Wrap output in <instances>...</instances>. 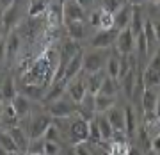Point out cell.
<instances>
[{
    "label": "cell",
    "mask_w": 160,
    "mask_h": 155,
    "mask_svg": "<svg viewBox=\"0 0 160 155\" xmlns=\"http://www.w3.org/2000/svg\"><path fill=\"white\" fill-rule=\"evenodd\" d=\"M110 48H91V50L84 52V71L91 73V71H100V70L107 68V61L110 57Z\"/></svg>",
    "instance_id": "1"
},
{
    "label": "cell",
    "mask_w": 160,
    "mask_h": 155,
    "mask_svg": "<svg viewBox=\"0 0 160 155\" xmlns=\"http://www.w3.org/2000/svg\"><path fill=\"white\" fill-rule=\"evenodd\" d=\"M46 112L53 118H68V116H77L78 114V102H75L69 95H64L59 100L52 102L50 105L45 107Z\"/></svg>",
    "instance_id": "2"
},
{
    "label": "cell",
    "mask_w": 160,
    "mask_h": 155,
    "mask_svg": "<svg viewBox=\"0 0 160 155\" xmlns=\"http://www.w3.org/2000/svg\"><path fill=\"white\" fill-rule=\"evenodd\" d=\"M68 136H69L68 141L71 144L89 141V137H91V121H87L82 116H78V118L71 116V121H69V127H68Z\"/></svg>",
    "instance_id": "3"
},
{
    "label": "cell",
    "mask_w": 160,
    "mask_h": 155,
    "mask_svg": "<svg viewBox=\"0 0 160 155\" xmlns=\"http://www.w3.org/2000/svg\"><path fill=\"white\" fill-rule=\"evenodd\" d=\"M119 36V29L118 27H110V29H100L96 34L91 38L89 45L92 48H110L116 45V39Z\"/></svg>",
    "instance_id": "4"
},
{
    "label": "cell",
    "mask_w": 160,
    "mask_h": 155,
    "mask_svg": "<svg viewBox=\"0 0 160 155\" xmlns=\"http://www.w3.org/2000/svg\"><path fill=\"white\" fill-rule=\"evenodd\" d=\"M53 123V116H50L48 112L46 114H36L30 118L29 121V134L32 139H38V137H45L46 130L50 128V125Z\"/></svg>",
    "instance_id": "5"
},
{
    "label": "cell",
    "mask_w": 160,
    "mask_h": 155,
    "mask_svg": "<svg viewBox=\"0 0 160 155\" xmlns=\"http://www.w3.org/2000/svg\"><path fill=\"white\" fill-rule=\"evenodd\" d=\"M22 38L23 36L18 30H11L9 36L4 39V63L9 61V64L16 61V55L22 50Z\"/></svg>",
    "instance_id": "6"
},
{
    "label": "cell",
    "mask_w": 160,
    "mask_h": 155,
    "mask_svg": "<svg viewBox=\"0 0 160 155\" xmlns=\"http://www.w3.org/2000/svg\"><path fill=\"white\" fill-rule=\"evenodd\" d=\"M135 36L132 32L130 27L119 30V36L116 39V48L121 52V54H133L135 52Z\"/></svg>",
    "instance_id": "7"
},
{
    "label": "cell",
    "mask_w": 160,
    "mask_h": 155,
    "mask_svg": "<svg viewBox=\"0 0 160 155\" xmlns=\"http://www.w3.org/2000/svg\"><path fill=\"white\" fill-rule=\"evenodd\" d=\"M68 93V80H57L52 84V89H48V91L45 93V96L41 98V105L43 107H46V105H50L52 102H55V100H59L61 96H64Z\"/></svg>",
    "instance_id": "8"
},
{
    "label": "cell",
    "mask_w": 160,
    "mask_h": 155,
    "mask_svg": "<svg viewBox=\"0 0 160 155\" xmlns=\"http://www.w3.org/2000/svg\"><path fill=\"white\" fill-rule=\"evenodd\" d=\"M80 71H84V50L82 48L69 59L68 66H66V71H64V80L69 82L71 79L78 77Z\"/></svg>",
    "instance_id": "9"
},
{
    "label": "cell",
    "mask_w": 160,
    "mask_h": 155,
    "mask_svg": "<svg viewBox=\"0 0 160 155\" xmlns=\"http://www.w3.org/2000/svg\"><path fill=\"white\" fill-rule=\"evenodd\" d=\"M62 9H64V23L75 22V20H84V16H86V9L80 6L77 0H64Z\"/></svg>",
    "instance_id": "10"
},
{
    "label": "cell",
    "mask_w": 160,
    "mask_h": 155,
    "mask_svg": "<svg viewBox=\"0 0 160 155\" xmlns=\"http://www.w3.org/2000/svg\"><path fill=\"white\" fill-rule=\"evenodd\" d=\"M68 95L73 98L75 102H82L84 96L87 95V87H86V77H75L68 82Z\"/></svg>",
    "instance_id": "11"
},
{
    "label": "cell",
    "mask_w": 160,
    "mask_h": 155,
    "mask_svg": "<svg viewBox=\"0 0 160 155\" xmlns=\"http://www.w3.org/2000/svg\"><path fill=\"white\" fill-rule=\"evenodd\" d=\"M86 73V71H84ZM107 77V70H100V71H91V73H86V87L87 93H92L96 95L102 89V84Z\"/></svg>",
    "instance_id": "12"
},
{
    "label": "cell",
    "mask_w": 160,
    "mask_h": 155,
    "mask_svg": "<svg viewBox=\"0 0 160 155\" xmlns=\"http://www.w3.org/2000/svg\"><path fill=\"white\" fill-rule=\"evenodd\" d=\"M132 14H133V4H125L121 7L119 11L114 13V27H118L119 30L130 27V22H132Z\"/></svg>",
    "instance_id": "13"
},
{
    "label": "cell",
    "mask_w": 160,
    "mask_h": 155,
    "mask_svg": "<svg viewBox=\"0 0 160 155\" xmlns=\"http://www.w3.org/2000/svg\"><path fill=\"white\" fill-rule=\"evenodd\" d=\"M105 114H107V118H109L110 125L114 127V130H118V132H126L125 109H119L118 105H114V107H110ZM126 136H128V134H126Z\"/></svg>",
    "instance_id": "14"
},
{
    "label": "cell",
    "mask_w": 160,
    "mask_h": 155,
    "mask_svg": "<svg viewBox=\"0 0 160 155\" xmlns=\"http://www.w3.org/2000/svg\"><path fill=\"white\" fill-rule=\"evenodd\" d=\"M9 132H11V136L14 137V141H16L20 152H22V153H27V150H29V146H30V141H32L29 130L25 132L22 127L14 125V127H11V128H9Z\"/></svg>",
    "instance_id": "15"
},
{
    "label": "cell",
    "mask_w": 160,
    "mask_h": 155,
    "mask_svg": "<svg viewBox=\"0 0 160 155\" xmlns=\"http://www.w3.org/2000/svg\"><path fill=\"white\" fill-rule=\"evenodd\" d=\"M158 91L155 87H146V91L142 95V114L144 112H157V100H158Z\"/></svg>",
    "instance_id": "16"
},
{
    "label": "cell",
    "mask_w": 160,
    "mask_h": 155,
    "mask_svg": "<svg viewBox=\"0 0 160 155\" xmlns=\"http://www.w3.org/2000/svg\"><path fill=\"white\" fill-rule=\"evenodd\" d=\"M96 121H98V127H100V132H102V139L103 141H112L116 130H114V127L110 125L107 114H105V112L96 114Z\"/></svg>",
    "instance_id": "17"
},
{
    "label": "cell",
    "mask_w": 160,
    "mask_h": 155,
    "mask_svg": "<svg viewBox=\"0 0 160 155\" xmlns=\"http://www.w3.org/2000/svg\"><path fill=\"white\" fill-rule=\"evenodd\" d=\"M0 148H2V152L4 153H22L20 152V148H18L16 141H14V137L11 136V132H7V130H2V134H0Z\"/></svg>",
    "instance_id": "18"
},
{
    "label": "cell",
    "mask_w": 160,
    "mask_h": 155,
    "mask_svg": "<svg viewBox=\"0 0 160 155\" xmlns=\"http://www.w3.org/2000/svg\"><path fill=\"white\" fill-rule=\"evenodd\" d=\"M144 23H146V20H144V16H142V7L141 6H133V14H132L130 29H132V32H133L135 38L144 30Z\"/></svg>",
    "instance_id": "19"
},
{
    "label": "cell",
    "mask_w": 160,
    "mask_h": 155,
    "mask_svg": "<svg viewBox=\"0 0 160 155\" xmlns=\"http://www.w3.org/2000/svg\"><path fill=\"white\" fill-rule=\"evenodd\" d=\"M94 102H96V112H107L110 107L116 105V98L112 95H105V93H96L94 95Z\"/></svg>",
    "instance_id": "20"
},
{
    "label": "cell",
    "mask_w": 160,
    "mask_h": 155,
    "mask_svg": "<svg viewBox=\"0 0 160 155\" xmlns=\"http://www.w3.org/2000/svg\"><path fill=\"white\" fill-rule=\"evenodd\" d=\"M125 121H126V134L132 139L135 136V130H137V114H135L133 105H125Z\"/></svg>",
    "instance_id": "21"
},
{
    "label": "cell",
    "mask_w": 160,
    "mask_h": 155,
    "mask_svg": "<svg viewBox=\"0 0 160 155\" xmlns=\"http://www.w3.org/2000/svg\"><path fill=\"white\" fill-rule=\"evenodd\" d=\"M12 107H14V111L18 112V116L20 118H23V116H29L30 112V102H29V96H25V95H16V96L11 100Z\"/></svg>",
    "instance_id": "22"
},
{
    "label": "cell",
    "mask_w": 160,
    "mask_h": 155,
    "mask_svg": "<svg viewBox=\"0 0 160 155\" xmlns=\"http://www.w3.org/2000/svg\"><path fill=\"white\" fill-rule=\"evenodd\" d=\"M16 95L18 93H16V87H14V79L11 75H6L4 82H2V102H11Z\"/></svg>",
    "instance_id": "23"
},
{
    "label": "cell",
    "mask_w": 160,
    "mask_h": 155,
    "mask_svg": "<svg viewBox=\"0 0 160 155\" xmlns=\"http://www.w3.org/2000/svg\"><path fill=\"white\" fill-rule=\"evenodd\" d=\"M142 77H144V84H146V87L160 89V70L148 66V68L142 71Z\"/></svg>",
    "instance_id": "24"
},
{
    "label": "cell",
    "mask_w": 160,
    "mask_h": 155,
    "mask_svg": "<svg viewBox=\"0 0 160 155\" xmlns=\"http://www.w3.org/2000/svg\"><path fill=\"white\" fill-rule=\"evenodd\" d=\"M151 143H153V137H149V130L146 128V125H142L137 130V146L142 152H153Z\"/></svg>",
    "instance_id": "25"
},
{
    "label": "cell",
    "mask_w": 160,
    "mask_h": 155,
    "mask_svg": "<svg viewBox=\"0 0 160 155\" xmlns=\"http://www.w3.org/2000/svg\"><path fill=\"white\" fill-rule=\"evenodd\" d=\"M66 29H68V34L71 39H82L86 36V27L82 20H75V22H66Z\"/></svg>",
    "instance_id": "26"
},
{
    "label": "cell",
    "mask_w": 160,
    "mask_h": 155,
    "mask_svg": "<svg viewBox=\"0 0 160 155\" xmlns=\"http://www.w3.org/2000/svg\"><path fill=\"white\" fill-rule=\"evenodd\" d=\"M121 89V82L119 79H116V77H110L109 73H107V77H105V80H103L102 84V89L100 91L105 93V95H112V96H116V93Z\"/></svg>",
    "instance_id": "27"
},
{
    "label": "cell",
    "mask_w": 160,
    "mask_h": 155,
    "mask_svg": "<svg viewBox=\"0 0 160 155\" xmlns=\"http://www.w3.org/2000/svg\"><path fill=\"white\" fill-rule=\"evenodd\" d=\"M46 9H48V6L45 0H34L29 6V16H43Z\"/></svg>",
    "instance_id": "28"
},
{
    "label": "cell",
    "mask_w": 160,
    "mask_h": 155,
    "mask_svg": "<svg viewBox=\"0 0 160 155\" xmlns=\"http://www.w3.org/2000/svg\"><path fill=\"white\" fill-rule=\"evenodd\" d=\"M45 143H46L45 137L32 139V141H30L29 150H27V153H45Z\"/></svg>",
    "instance_id": "29"
},
{
    "label": "cell",
    "mask_w": 160,
    "mask_h": 155,
    "mask_svg": "<svg viewBox=\"0 0 160 155\" xmlns=\"http://www.w3.org/2000/svg\"><path fill=\"white\" fill-rule=\"evenodd\" d=\"M102 14H103V7L102 6L91 13V25L96 27L98 30H100V27H102Z\"/></svg>",
    "instance_id": "30"
},
{
    "label": "cell",
    "mask_w": 160,
    "mask_h": 155,
    "mask_svg": "<svg viewBox=\"0 0 160 155\" xmlns=\"http://www.w3.org/2000/svg\"><path fill=\"white\" fill-rule=\"evenodd\" d=\"M62 150L59 146V141H50V139H46L45 143V153H61Z\"/></svg>",
    "instance_id": "31"
},
{
    "label": "cell",
    "mask_w": 160,
    "mask_h": 155,
    "mask_svg": "<svg viewBox=\"0 0 160 155\" xmlns=\"http://www.w3.org/2000/svg\"><path fill=\"white\" fill-rule=\"evenodd\" d=\"M2 4H0V7H2V13H6L7 9H11L14 4H16V0H0Z\"/></svg>",
    "instance_id": "32"
},
{
    "label": "cell",
    "mask_w": 160,
    "mask_h": 155,
    "mask_svg": "<svg viewBox=\"0 0 160 155\" xmlns=\"http://www.w3.org/2000/svg\"><path fill=\"white\" fill-rule=\"evenodd\" d=\"M77 2H78L84 9H92L94 4H96V0H77Z\"/></svg>",
    "instance_id": "33"
},
{
    "label": "cell",
    "mask_w": 160,
    "mask_h": 155,
    "mask_svg": "<svg viewBox=\"0 0 160 155\" xmlns=\"http://www.w3.org/2000/svg\"><path fill=\"white\" fill-rule=\"evenodd\" d=\"M151 150L153 152H157V153H160V134H157L153 137V143H151Z\"/></svg>",
    "instance_id": "34"
},
{
    "label": "cell",
    "mask_w": 160,
    "mask_h": 155,
    "mask_svg": "<svg viewBox=\"0 0 160 155\" xmlns=\"http://www.w3.org/2000/svg\"><path fill=\"white\" fill-rule=\"evenodd\" d=\"M130 4H133V6H142L144 2H148V0H128Z\"/></svg>",
    "instance_id": "35"
},
{
    "label": "cell",
    "mask_w": 160,
    "mask_h": 155,
    "mask_svg": "<svg viewBox=\"0 0 160 155\" xmlns=\"http://www.w3.org/2000/svg\"><path fill=\"white\" fill-rule=\"evenodd\" d=\"M157 116L160 120V91H158V100H157Z\"/></svg>",
    "instance_id": "36"
},
{
    "label": "cell",
    "mask_w": 160,
    "mask_h": 155,
    "mask_svg": "<svg viewBox=\"0 0 160 155\" xmlns=\"http://www.w3.org/2000/svg\"><path fill=\"white\" fill-rule=\"evenodd\" d=\"M62 2H64V0H62Z\"/></svg>",
    "instance_id": "37"
}]
</instances>
